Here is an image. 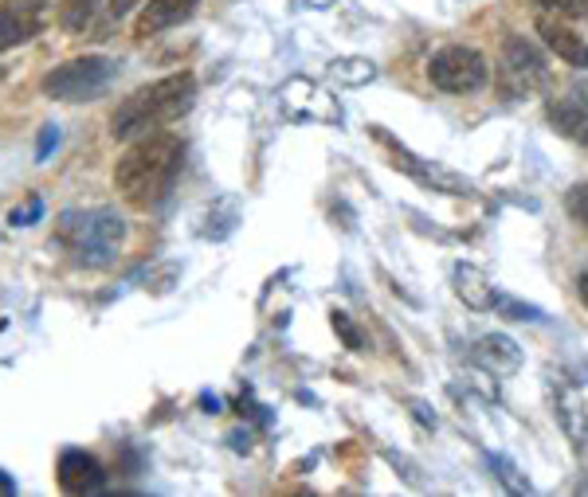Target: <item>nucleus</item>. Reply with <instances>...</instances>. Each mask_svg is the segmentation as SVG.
<instances>
[{"label": "nucleus", "instance_id": "a878e982", "mask_svg": "<svg viewBox=\"0 0 588 497\" xmlns=\"http://www.w3.org/2000/svg\"><path fill=\"white\" fill-rule=\"evenodd\" d=\"M408 408L416 411V420H420L424 427H436V415H431L428 403H424V400H408Z\"/></svg>", "mask_w": 588, "mask_h": 497}, {"label": "nucleus", "instance_id": "6e6552de", "mask_svg": "<svg viewBox=\"0 0 588 497\" xmlns=\"http://www.w3.org/2000/svg\"><path fill=\"white\" fill-rule=\"evenodd\" d=\"M502 67H506V78L518 90H538L549 78L546 59H541V51L526 36H510L502 44Z\"/></svg>", "mask_w": 588, "mask_h": 497}, {"label": "nucleus", "instance_id": "39448f33", "mask_svg": "<svg viewBox=\"0 0 588 497\" xmlns=\"http://www.w3.org/2000/svg\"><path fill=\"white\" fill-rule=\"evenodd\" d=\"M428 78L431 87L448 90V95H470L487 83V59L475 48L451 44V48H440L428 59Z\"/></svg>", "mask_w": 588, "mask_h": 497}, {"label": "nucleus", "instance_id": "9b49d317", "mask_svg": "<svg viewBox=\"0 0 588 497\" xmlns=\"http://www.w3.org/2000/svg\"><path fill=\"white\" fill-rule=\"evenodd\" d=\"M549 122L565 137L588 146V90L573 87L568 95L553 98V102H549Z\"/></svg>", "mask_w": 588, "mask_h": 497}, {"label": "nucleus", "instance_id": "4468645a", "mask_svg": "<svg viewBox=\"0 0 588 497\" xmlns=\"http://www.w3.org/2000/svg\"><path fill=\"white\" fill-rule=\"evenodd\" d=\"M475 361L494 376H510V372L522 369V349L510 341L506 333H487V337L475 341Z\"/></svg>", "mask_w": 588, "mask_h": 497}, {"label": "nucleus", "instance_id": "393cba45", "mask_svg": "<svg viewBox=\"0 0 588 497\" xmlns=\"http://www.w3.org/2000/svg\"><path fill=\"white\" fill-rule=\"evenodd\" d=\"M142 0H110V20H122L126 12H134Z\"/></svg>", "mask_w": 588, "mask_h": 497}, {"label": "nucleus", "instance_id": "f8f14e48", "mask_svg": "<svg viewBox=\"0 0 588 497\" xmlns=\"http://www.w3.org/2000/svg\"><path fill=\"white\" fill-rule=\"evenodd\" d=\"M196 4H200V0H149L146 9H142V16L134 20V39H149L157 36V32L176 28L181 20L193 16Z\"/></svg>", "mask_w": 588, "mask_h": 497}, {"label": "nucleus", "instance_id": "412c9836", "mask_svg": "<svg viewBox=\"0 0 588 497\" xmlns=\"http://www.w3.org/2000/svg\"><path fill=\"white\" fill-rule=\"evenodd\" d=\"M568 215H573V220L588 232V181L568 192Z\"/></svg>", "mask_w": 588, "mask_h": 497}, {"label": "nucleus", "instance_id": "5701e85b", "mask_svg": "<svg viewBox=\"0 0 588 497\" xmlns=\"http://www.w3.org/2000/svg\"><path fill=\"white\" fill-rule=\"evenodd\" d=\"M39 212H44V204H39V200H28V208H16V212H12V224L16 227L32 224V220H39Z\"/></svg>", "mask_w": 588, "mask_h": 497}, {"label": "nucleus", "instance_id": "6ab92c4d", "mask_svg": "<svg viewBox=\"0 0 588 497\" xmlns=\"http://www.w3.org/2000/svg\"><path fill=\"white\" fill-rule=\"evenodd\" d=\"M490 470H494V479H499L510 494H529V489H534L526 479H522V470L514 467L510 459H502V455H490Z\"/></svg>", "mask_w": 588, "mask_h": 497}, {"label": "nucleus", "instance_id": "4be33fe9", "mask_svg": "<svg viewBox=\"0 0 588 497\" xmlns=\"http://www.w3.org/2000/svg\"><path fill=\"white\" fill-rule=\"evenodd\" d=\"M534 4H541V9H558V12H565V16H588L585 0H534Z\"/></svg>", "mask_w": 588, "mask_h": 497}, {"label": "nucleus", "instance_id": "7ed1b4c3", "mask_svg": "<svg viewBox=\"0 0 588 497\" xmlns=\"http://www.w3.org/2000/svg\"><path fill=\"white\" fill-rule=\"evenodd\" d=\"M56 239L71 254V263L98 271V266H110L118 259L122 239H126V224L114 208H71V212L59 215Z\"/></svg>", "mask_w": 588, "mask_h": 497}, {"label": "nucleus", "instance_id": "ddd939ff", "mask_svg": "<svg viewBox=\"0 0 588 497\" xmlns=\"http://www.w3.org/2000/svg\"><path fill=\"white\" fill-rule=\"evenodd\" d=\"M538 36L546 39L549 51H558V59H565L568 67H585L588 71V44L573 28H565L561 20L541 16L538 20Z\"/></svg>", "mask_w": 588, "mask_h": 497}, {"label": "nucleus", "instance_id": "9d476101", "mask_svg": "<svg viewBox=\"0 0 588 497\" xmlns=\"http://www.w3.org/2000/svg\"><path fill=\"white\" fill-rule=\"evenodd\" d=\"M553 415L558 423L565 427V435L573 439V447H585L588 443V411H585V400H580V392L558 376L553 381Z\"/></svg>", "mask_w": 588, "mask_h": 497}, {"label": "nucleus", "instance_id": "f257e3e1", "mask_svg": "<svg viewBox=\"0 0 588 497\" xmlns=\"http://www.w3.org/2000/svg\"><path fill=\"white\" fill-rule=\"evenodd\" d=\"M181 165H185V141L157 129V134L137 137L122 153V161L114 165V188L134 208H154L173 192Z\"/></svg>", "mask_w": 588, "mask_h": 497}, {"label": "nucleus", "instance_id": "2eb2a0df", "mask_svg": "<svg viewBox=\"0 0 588 497\" xmlns=\"http://www.w3.org/2000/svg\"><path fill=\"white\" fill-rule=\"evenodd\" d=\"M455 294L470 310H490V302H494V286H490V278L475 263L455 266Z\"/></svg>", "mask_w": 588, "mask_h": 497}, {"label": "nucleus", "instance_id": "20e7f679", "mask_svg": "<svg viewBox=\"0 0 588 497\" xmlns=\"http://www.w3.org/2000/svg\"><path fill=\"white\" fill-rule=\"evenodd\" d=\"M118 75H122V63H118V59L78 55L44 75V95L59 98V102H87V98L102 95Z\"/></svg>", "mask_w": 588, "mask_h": 497}, {"label": "nucleus", "instance_id": "a211bd4d", "mask_svg": "<svg viewBox=\"0 0 588 497\" xmlns=\"http://www.w3.org/2000/svg\"><path fill=\"white\" fill-rule=\"evenodd\" d=\"M490 310H499L502 318H510V322H541V318H546V313H541L538 306L518 302V298H506V294H494Z\"/></svg>", "mask_w": 588, "mask_h": 497}, {"label": "nucleus", "instance_id": "f3484780", "mask_svg": "<svg viewBox=\"0 0 588 497\" xmlns=\"http://www.w3.org/2000/svg\"><path fill=\"white\" fill-rule=\"evenodd\" d=\"M98 0H63V9H59V24L68 32H83L95 16Z\"/></svg>", "mask_w": 588, "mask_h": 497}, {"label": "nucleus", "instance_id": "423d86ee", "mask_svg": "<svg viewBox=\"0 0 588 497\" xmlns=\"http://www.w3.org/2000/svg\"><path fill=\"white\" fill-rule=\"evenodd\" d=\"M369 134L392 153V165L404 169L408 176H416L424 188H431V192H443V196H467L470 192V181H463V176L451 173V169L436 165V161H424V157H416L412 149H404L392 134H384L381 126H369Z\"/></svg>", "mask_w": 588, "mask_h": 497}, {"label": "nucleus", "instance_id": "cd10ccee", "mask_svg": "<svg viewBox=\"0 0 588 497\" xmlns=\"http://www.w3.org/2000/svg\"><path fill=\"white\" fill-rule=\"evenodd\" d=\"M577 286H580V298H585V306H588V271L577 278Z\"/></svg>", "mask_w": 588, "mask_h": 497}, {"label": "nucleus", "instance_id": "dca6fc26", "mask_svg": "<svg viewBox=\"0 0 588 497\" xmlns=\"http://www.w3.org/2000/svg\"><path fill=\"white\" fill-rule=\"evenodd\" d=\"M330 75L342 87H365V83L377 78V67H372L369 59H338V63H330Z\"/></svg>", "mask_w": 588, "mask_h": 497}, {"label": "nucleus", "instance_id": "0eeeda50", "mask_svg": "<svg viewBox=\"0 0 588 497\" xmlns=\"http://www.w3.org/2000/svg\"><path fill=\"white\" fill-rule=\"evenodd\" d=\"M48 20H51L48 0H4L0 4V55L36 39L39 32L48 28Z\"/></svg>", "mask_w": 588, "mask_h": 497}, {"label": "nucleus", "instance_id": "1a4fd4ad", "mask_svg": "<svg viewBox=\"0 0 588 497\" xmlns=\"http://www.w3.org/2000/svg\"><path fill=\"white\" fill-rule=\"evenodd\" d=\"M107 486V474H102V462L87 450H63L59 455V489L63 494H98Z\"/></svg>", "mask_w": 588, "mask_h": 497}, {"label": "nucleus", "instance_id": "aec40b11", "mask_svg": "<svg viewBox=\"0 0 588 497\" xmlns=\"http://www.w3.org/2000/svg\"><path fill=\"white\" fill-rule=\"evenodd\" d=\"M330 318H333V333H338V337H342V341H345V349L362 352V349H365V337H362V330H357V325H353V318H350V313L333 310Z\"/></svg>", "mask_w": 588, "mask_h": 497}, {"label": "nucleus", "instance_id": "b1692460", "mask_svg": "<svg viewBox=\"0 0 588 497\" xmlns=\"http://www.w3.org/2000/svg\"><path fill=\"white\" fill-rule=\"evenodd\" d=\"M56 141H59V129H56V126H48V129H44V137H39V149H36L39 161H44V157L51 153V146H56Z\"/></svg>", "mask_w": 588, "mask_h": 497}, {"label": "nucleus", "instance_id": "f03ea898", "mask_svg": "<svg viewBox=\"0 0 588 497\" xmlns=\"http://www.w3.org/2000/svg\"><path fill=\"white\" fill-rule=\"evenodd\" d=\"M196 98V78L188 71L181 75H166L149 83V87L134 90L130 98L118 102V110L110 114V137L114 141H134V137H146L166 129L169 122L185 114Z\"/></svg>", "mask_w": 588, "mask_h": 497}, {"label": "nucleus", "instance_id": "bb28decb", "mask_svg": "<svg viewBox=\"0 0 588 497\" xmlns=\"http://www.w3.org/2000/svg\"><path fill=\"white\" fill-rule=\"evenodd\" d=\"M16 494V482L9 479V474H0V497H12Z\"/></svg>", "mask_w": 588, "mask_h": 497}]
</instances>
